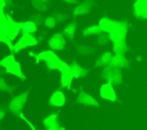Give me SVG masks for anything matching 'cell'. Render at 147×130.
Segmentation results:
<instances>
[{
  "label": "cell",
  "mask_w": 147,
  "mask_h": 130,
  "mask_svg": "<svg viewBox=\"0 0 147 130\" xmlns=\"http://www.w3.org/2000/svg\"><path fill=\"white\" fill-rule=\"evenodd\" d=\"M0 31L11 41L21 31V24L15 23L9 16H5L3 8H0Z\"/></svg>",
  "instance_id": "6da1fadb"
},
{
  "label": "cell",
  "mask_w": 147,
  "mask_h": 130,
  "mask_svg": "<svg viewBox=\"0 0 147 130\" xmlns=\"http://www.w3.org/2000/svg\"><path fill=\"white\" fill-rule=\"evenodd\" d=\"M126 32H127V23L126 22H117L116 21L115 26L109 32V39L111 41H114V43L124 40L125 36H126Z\"/></svg>",
  "instance_id": "7a4b0ae2"
},
{
  "label": "cell",
  "mask_w": 147,
  "mask_h": 130,
  "mask_svg": "<svg viewBox=\"0 0 147 130\" xmlns=\"http://www.w3.org/2000/svg\"><path fill=\"white\" fill-rule=\"evenodd\" d=\"M57 69L61 71V75H62V85L63 86H69L72 77H74V72H72V69L65 63V62H62L59 64Z\"/></svg>",
  "instance_id": "3957f363"
},
{
  "label": "cell",
  "mask_w": 147,
  "mask_h": 130,
  "mask_svg": "<svg viewBox=\"0 0 147 130\" xmlns=\"http://www.w3.org/2000/svg\"><path fill=\"white\" fill-rule=\"evenodd\" d=\"M0 64L5 66L9 72H13V74L18 75V76H21V77H22L21 69H20V64H18V63H17V62L14 60V56H13V55L7 56L5 60H2V61L0 62Z\"/></svg>",
  "instance_id": "277c9868"
},
{
  "label": "cell",
  "mask_w": 147,
  "mask_h": 130,
  "mask_svg": "<svg viewBox=\"0 0 147 130\" xmlns=\"http://www.w3.org/2000/svg\"><path fill=\"white\" fill-rule=\"evenodd\" d=\"M134 15L138 18L147 20V0H136L133 3Z\"/></svg>",
  "instance_id": "5b68a950"
},
{
  "label": "cell",
  "mask_w": 147,
  "mask_h": 130,
  "mask_svg": "<svg viewBox=\"0 0 147 130\" xmlns=\"http://www.w3.org/2000/svg\"><path fill=\"white\" fill-rule=\"evenodd\" d=\"M100 95H101V98H103L106 100L115 101L116 100V93H115V90L113 87V84L109 83V82L105 83L100 87Z\"/></svg>",
  "instance_id": "8992f818"
},
{
  "label": "cell",
  "mask_w": 147,
  "mask_h": 130,
  "mask_svg": "<svg viewBox=\"0 0 147 130\" xmlns=\"http://www.w3.org/2000/svg\"><path fill=\"white\" fill-rule=\"evenodd\" d=\"M34 44H37V40L31 35H23V37L15 44L14 49L15 51H20L21 48H24L26 46H32Z\"/></svg>",
  "instance_id": "52a82bcc"
},
{
  "label": "cell",
  "mask_w": 147,
  "mask_h": 130,
  "mask_svg": "<svg viewBox=\"0 0 147 130\" xmlns=\"http://www.w3.org/2000/svg\"><path fill=\"white\" fill-rule=\"evenodd\" d=\"M116 24V21H113L110 18H107V17H102L100 21H99V28L101 31H105V32H110L113 30V28L115 26Z\"/></svg>",
  "instance_id": "ba28073f"
},
{
  "label": "cell",
  "mask_w": 147,
  "mask_h": 130,
  "mask_svg": "<svg viewBox=\"0 0 147 130\" xmlns=\"http://www.w3.org/2000/svg\"><path fill=\"white\" fill-rule=\"evenodd\" d=\"M56 59H59V58H57V56L55 55V53H53L52 51H45V52H41V53H39L38 55H36L37 62L40 61V60H45V61L47 62V61H52V60H56Z\"/></svg>",
  "instance_id": "9c48e42d"
},
{
  "label": "cell",
  "mask_w": 147,
  "mask_h": 130,
  "mask_svg": "<svg viewBox=\"0 0 147 130\" xmlns=\"http://www.w3.org/2000/svg\"><path fill=\"white\" fill-rule=\"evenodd\" d=\"M51 104L54 106H62L64 104V95L62 94V92H55L51 98Z\"/></svg>",
  "instance_id": "30bf717a"
},
{
  "label": "cell",
  "mask_w": 147,
  "mask_h": 130,
  "mask_svg": "<svg viewBox=\"0 0 147 130\" xmlns=\"http://www.w3.org/2000/svg\"><path fill=\"white\" fill-rule=\"evenodd\" d=\"M49 44H51V46H52L53 48H60L61 46H63L64 40H63L62 36L57 33V35H55V36H53V37L51 38Z\"/></svg>",
  "instance_id": "8fae6325"
},
{
  "label": "cell",
  "mask_w": 147,
  "mask_h": 130,
  "mask_svg": "<svg viewBox=\"0 0 147 130\" xmlns=\"http://www.w3.org/2000/svg\"><path fill=\"white\" fill-rule=\"evenodd\" d=\"M111 63H113V66H115V67H119V66L126 64L127 62H126L125 58L123 56V54H117V55H115L114 58H111Z\"/></svg>",
  "instance_id": "7c38bea8"
},
{
  "label": "cell",
  "mask_w": 147,
  "mask_h": 130,
  "mask_svg": "<svg viewBox=\"0 0 147 130\" xmlns=\"http://www.w3.org/2000/svg\"><path fill=\"white\" fill-rule=\"evenodd\" d=\"M114 51H115L117 54H123V53L126 51V43H125V39H124V40H121V41H117V43H114Z\"/></svg>",
  "instance_id": "4fadbf2b"
},
{
  "label": "cell",
  "mask_w": 147,
  "mask_h": 130,
  "mask_svg": "<svg viewBox=\"0 0 147 130\" xmlns=\"http://www.w3.org/2000/svg\"><path fill=\"white\" fill-rule=\"evenodd\" d=\"M100 28H99V25H93V26H88V28H86L84 31H83V33L85 35V36H88V35H98V33H100Z\"/></svg>",
  "instance_id": "5bb4252c"
},
{
  "label": "cell",
  "mask_w": 147,
  "mask_h": 130,
  "mask_svg": "<svg viewBox=\"0 0 147 130\" xmlns=\"http://www.w3.org/2000/svg\"><path fill=\"white\" fill-rule=\"evenodd\" d=\"M21 29L24 32V35H30L31 32H33V24L32 22H25L21 25Z\"/></svg>",
  "instance_id": "9a60e30c"
},
{
  "label": "cell",
  "mask_w": 147,
  "mask_h": 130,
  "mask_svg": "<svg viewBox=\"0 0 147 130\" xmlns=\"http://www.w3.org/2000/svg\"><path fill=\"white\" fill-rule=\"evenodd\" d=\"M88 9H90V7H85V3H83V5H79V6L76 8L75 14H76V15H78V14H85V13L88 12Z\"/></svg>",
  "instance_id": "2e32d148"
},
{
  "label": "cell",
  "mask_w": 147,
  "mask_h": 130,
  "mask_svg": "<svg viewBox=\"0 0 147 130\" xmlns=\"http://www.w3.org/2000/svg\"><path fill=\"white\" fill-rule=\"evenodd\" d=\"M55 20L53 18V17H47L46 20H45V25H47V26H49V28H54L55 26Z\"/></svg>",
  "instance_id": "e0dca14e"
},
{
  "label": "cell",
  "mask_w": 147,
  "mask_h": 130,
  "mask_svg": "<svg viewBox=\"0 0 147 130\" xmlns=\"http://www.w3.org/2000/svg\"><path fill=\"white\" fill-rule=\"evenodd\" d=\"M64 31H65V32H68L69 35H72V33H74V31H75V24H72V23H71V24H69V25L65 28V30H64Z\"/></svg>",
  "instance_id": "ac0fdd59"
},
{
  "label": "cell",
  "mask_w": 147,
  "mask_h": 130,
  "mask_svg": "<svg viewBox=\"0 0 147 130\" xmlns=\"http://www.w3.org/2000/svg\"><path fill=\"white\" fill-rule=\"evenodd\" d=\"M28 123H29V122H28ZM29 124H30V123H29ZM30 125H31V124H30ZM31 128H32V130H36V129H34V128H33L32 125H31Z\"/></svg>",
  "instance_id": "d6986e66"
}]
</instances>
